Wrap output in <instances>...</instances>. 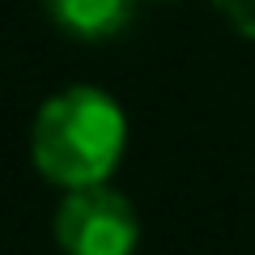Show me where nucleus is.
Wrapping results in <instances>:
<instances>
[{
  "instance_id": "obj_3",
  "label": "nucleus",
  "mask_w": 255,
  "mask_h": 255,
  "mask_svg": "<svg viewBox=\"0 0 255 255\" xmlns=\"http://www.w3.org/2000/svg\"><path fill=\"white\" fill-rule=\"evenodd\" d=\"M51 17L77 38H111L132 21V0H43Z\"/></svg>"
},
{
  "instance_id": "obj_4",
  "label": "nucleus",
  "mask_w": 255,
  "mask_h": 255,
  "mask_svg": "<svg viewBox=\"0 0 255 255\" xmlns=\"http://www.w3.org/2000/svg\"><path fill=\"white\" fill-rule=\"evenodd\" d=\"M213 4H217V13L238 30V34L255 38V0H213Z\"/></svg>"
},
{
  "instance_id": "obj_1",
  "label": "nucleus",
  "mask_w": 255,
  "mask_h": 255,
  "mask_svg": "<svg viewBox=\"0 0 255 255\" xmlns=\"http://www.w3.org/2000/svg\"><path fill=\"white\" fill-rule=\"evenodd\" d=\"M128 145V119L98 85H68L38 107L30 128V157L47 183L73 191L107 183Z\"/></svg>"
},
{
  "instance_id": "obj_2",
  "label": "nucleus",
  "mask_w": 255,
  "mask_h": 255,
  "mask_svg": "<svg viewBox=\"0 0 255 255\" xmlns=\"http://www.w3.org/2000/svg\"><path fill=\"white\" fill-rule=\"evenodd\" d=\"M55 243L64 255H132L140 217L124 191L107 183L73 187L55 209Z\"/></svg>"
}]
</instances>
